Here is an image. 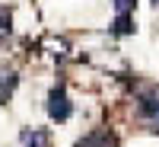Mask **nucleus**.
I'll return each instance as SVG.
<instances>
[{
    "mask_svg": "<svg viewBox=\"0 0 159 147\" xmlns=\"http://www.w3.org/2000/svg\"><path fill=\"white\" fill-rule=\"evenodd\" d=\"M134 3L137 0H115V10L118 13H134Z\"/></svg>",
    "mask_w": 159,
    "mask_h": 147,
    "instance_id": "8",
    "label": "nucleus"
},
{
    "mask_svg": "<svg viewBox=\"0 0 159 147\" xmlns=\"http://www.w3.org/2000/svg\"><path fill=\"white\" fill-rule=\"evenodd\" d=\"M115 32L118 35H130L134 32V13H118L115 16Z\"/></svg>",
    "mask_w": 159,
    "mask_h": 147,
    "instance_id": "4",
    "label": "nucleus"
},
{
    "mask_svg": "<svg viewBox=\"0 0 159 147\" xmlns=\"http://www.w3.org/2000/svg\"><path fill=\"white\" fill-rule=\"evenodd\" d=\"M22 144H25V147H45V131H25V135H22Z\"/></svg>",
    "mask_w": 159,
    "mask_h": 147,
    "instance_id": "5",
    "label": "nucleus"
},
{
    "mask_svg": "<svg viewBox=\"0 0 159 147\" xmlns=\"http://www.w3.org/2000/svg\"><path fill=\"white\" fill-rule=\"evenodd\" d=\"M10 32H13V26H10V10H7V7H0V38L10 35Z\"/></svg>",
    "mask_w": 159,
    "mask_h": 147,
    "instance_id": "7",
    "label": "nucleus"
},
{
    "mask_svg": "<svg viewBox=\"0 0 159 147\" xmlns=\"http://www.w3.org/2000/svg\"><path fill=\"white\" fill-rule=\"evenodd\" d=\"M48 115H51V122H67V118L73 115V105L67 99V93H64V86L51 90V96H48Z\"/></svg>",
    "mask_w": 159,
    "mask_h": 147,
    "instance_id": "1",
    "label": "nucleus"
},
{
    "mask_svg": "<svg viewBox=\"0 0 159 147\" xmlns=\"http://www.w3.org/2000/svg\"><path fill=\"white\" fill-rule=\"evenodd\" d=\"M13 86H16V71H0V93H10Z\"/></svg>",
    "mask_w": 159,
    "mask_h": 147,
    "instance_id": "6",
    "label": "nucleus"
},
{
    "mask_svg": "<svg viewBox=\"0 0 159 147\" xmlns=\"http://www.w3.org/2000/svg\"><path fill=\"white\" fill-rule=\"evenodd\" d=\"M137 112H140L143 118H153V122L159 125V96H153V93H150V96H143L140 105H137Z\"/></svg>",
    "mask_w": 159,
    "mask_h": 147,
    "instance_id": "3",
    "label": "nucleus"
},
{
    "mask_svg": "<svg viewBox=\"0 0 159 147\" xmlns=\"http://www.w3.org/2000/svg\"><path fill=\"white\" fill-rule=\"evenodd\" d=\"M76 147H115V138L108 131H92V135H86Z\"/></svg>",
    "mask_w": 159,
    "mask_h": 147,
    "instance_id": "2",
    "label": "nucleus"
}]
</instances>
